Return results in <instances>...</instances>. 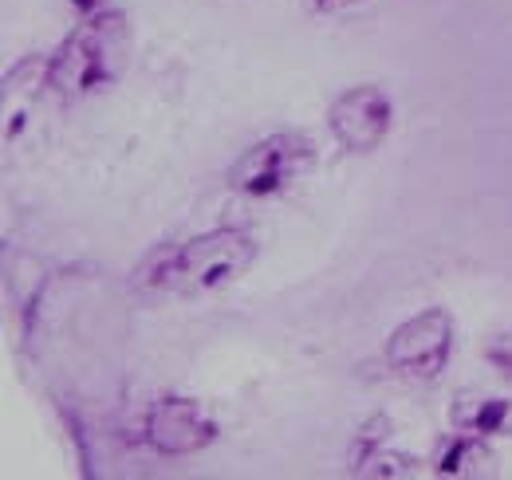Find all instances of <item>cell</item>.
Wrapping results in <instances>:
<instances>
[{
	"mask_svg": "<svg viewBox=\"0 0 512 480\" xmlns=\"http://www.w3.org/2000/svg\"><path fill=\"white\" fill-rule=\"evenodd\" d=\"M130 60V24L123 12H95L87 16L64 44L56 48V56L44 67V83L60 95V99H83L91 91L111 87Z\"/></svg>",
	"mask_w": 512,
	"mask_h": 480,
	"instance_id": "obj_1",
	"label": "cell"
},
{
	"mask_svg": "<svg viewBox=\"0 0 512 480\" xmlns=\"http://www.w3.org/2000/svg\"><path fill=\"white\" fill-rule=\"evenodd\" d=\"M256 256V244L241 229H213L205 237H193L178 248H166L150 260L146 276L154 288L170 292H213L229 280H237Z\"/></svg>",
	"mask_w": 512,
	"mask_h": 480,
	"instance_id": "obj_2",
	"label": "cell"
},
{
	"mask_svg": "<svg viewBox=\"0 0 512 480\" xmlns=\"http://www.w3.org/2000/svg\"><path fill=\"white\" fill-rule=\"evenodd\" d=\"M312 166V142L296 130H280L253 142L233 166H229V189L245 197H276Z\"/></svg>",
	"mask_w": 512,
	"mask_h": 480,
	"instance_id": "obj_3",
	"label": "cell"
},
{
	"mask_svg": "<svg viewBox=\"0 0 512 480\" xmlns=\"http://www.w3.org/2000/svg\"><path fill=\"white\" fill-rule=\"evenodd\" d=\"M453 351V315L446 307H426L398 323L386 339V362L406 378H438Z\"/></svg>",
	"mask_w": 512,
	"mask_h": 480,
	"instance_id": "obj_4",
	"label": "cell"
},
{
	"mask_svg": "<svg viewBox=\"0 0 512 480\" xmlns=\"http://www.w3.org/2000/svg\"><path fill=\"white\" fill-rule=\"evenodd\" d=\"M327 126L335 134V142L351 154H371L386 142V134L394 130V103L383 87L375 83H359L347 87L343 95L331 99L327 107Z\"/></svg>",
	"mask_w": 512,
	"mask_h": 480,
	"instance_id": "obj_5",
	"label": "cell"
},
{
	"mask_svg": "<svg viewBox=\"0 0 512 480\" xmlns=\"http://www.w3.org/2000/svg\"><path fill=\"white\" fill-rule=\"evenodd\" d=\"M217 437V425L201 414L190 398H162L146 418V441L162 457H190L201 453Z\"/></svg>",
	"mask_w": 512,
	"mask_h": 480,
	"instance_id": "obj_6",
	"label": "cell"
},
{
	"mask_svg": "<svg viewBox=\"0 0 512 480\" xmlns=\"http://www.w3.org/2000/svg\"><path fill=\"white\" fill-rule=\"evenodd\" d=\"M434 465L438 477H485L493 473V449L481 433H453L449 441H442Z\"/></svg>",
	"mask_w": 512,
	"mask_h": 480,
	"instance_id": "obj_7",
	"label": "cell"
},
{
	"mask_svg": "<svg viewBox=\"0 0 512 480\" xmlns=\"http://www.w3.org/2000/svg\"><path fill=\"white\" fill-rule=\"evenodd\" d=\"M453 425L461 433H505L512 425V402L509 398H461L453 406Z\"/></svg>",
	"mask_w": 512,
	"mask_h": 480,
	"instance_id": "obj_8",
	"label": "cell"
},
{
	"mask_svg": "<svg viewBox=\"0 0 512 480\" xmlns=\"http://www.w3.org/2000/svg\"><path fill=\"white\" fill-rule=\"evenodd\" d=\"M485 355H489V362L512 382V335H497V339L485 347Z\"/></svg>",
	"mask_w": 512,
	"mask_h": 480,
	"instance_id": "obj_9",
	"label": "cell"
},
{
	"mask_svg": "<svg viewBox=\"0 0 512 480\" xmlns=\"http://www.w3.org/2000/svg\"><path fill=\"white\" fill-rule=\"evenodd\" d=\"M355 4H363V0H312V8L323 12V16H331V12H347V8H355Z\"/></svg>",
	"mask_w": 512,
	"mask_h": 480,
	"instance_id": "obj_10",
	"label": "cell"
},
{
	"mask_svg": "<svg viewBox=\"0 0 512 480\" xmlns=\"http://www.w3.org/2000/svg\"><path fill=\"white\" fill-rule=\"evenodd\" d=\"M71 4H75L83 16H95V12H103V8H107V0H71Z\"/></svg>",
	"mask_w": 512,
	"mask_h": 480,
	"instance_id": "obj_11",
	"label": "cell"
}]
</instances>
